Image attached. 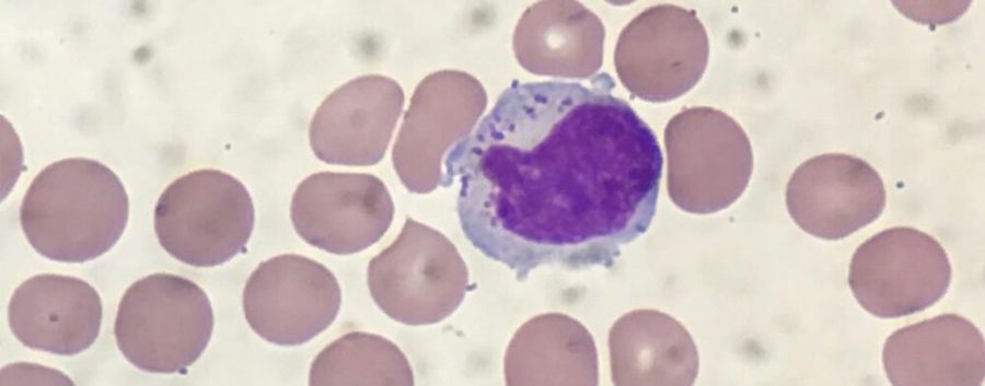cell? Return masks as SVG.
<instances>
[{"label": "cell", "mask_w": 985, "mask_h": 386, "mask_svg": "<svg viewBox=\"0 0 985 386\" xmlns=\"http://www.w3.org/2000/svg\"><path fill=\"white\" fill-rule=\"evenodd\" d=\"M97 291L71 276L40 273L23 281L8 305L13 336L25 347L58 355L89 349L101 330Z\"/></svg>", "instance_id": "obj_12"}, {"label": "cell", "mask_w": 985, "mask_h": 386, "mask_svg": "<svg viewBox=\"0 0 985 386\" xmlns=\"http://www.w3.org/2000/svg\"><path fill=\"white\" fill-rule=\"evenodd\" d=\"M297 234L335 255L375 244L389 230L394 203L384 183L368 173L318 172L297 187L290 206Z\"/></svg>", "instance_id": "obj_9"}, {"label": "cell", "mask_w": 985, "mask_h": 386, "mask_svg": "<svg viewBox=\"0 0 985 386\" xmlns=\"http://www.w3.org/2000/svg\"><path fill=\"white\" fill-rule=\"evenodd\" d=\"M882 363L895 386H980L985 376L984 337L960 315H938L891 334Z\"/></svg>", "instance_id": "obj_13"}, {"label": "cell", "mask_w": 985, "mask_h": 386, "mask_svg": "<svg viewBox=\"0 0 985 386\" xmlns=\"http://www.w3.org/2000/svg\"><path fill=\"white\" fill-rule=\"evenodd\" d=\"M129 199L105 164L68 157L43 168L28 186L20 223L31 246L50 260L80 264L107 253L123 235Z\"/></svg>", "instance_id": "obj_2"}, {"label": "cell", "mask_w": 985, "mask_h": 386, "mask_svg": "<svg viewBox=\"0 0 985 386\" xmlns=\"http://www.w3.org/2000/svg\"><path fill=\"white\" fill-rule=\"evenodd\" d=\"M255 222L253 200L232 175L212 168L188 172L160 195L153 225L162 248L194 267H215L241 254Z\"/></svg>", "instance_id": "obj_4"}, {"label": "cell", "mask_w": 985, "mask_h": 386, "mask_svg": "<svg viewBox=\"0 0 985 386\" xmlns=\"http://www.w3.org/2000/svg\"><path fill=\"white\" fill-rule=\"evenodd\" d=\"M243 312L262 339L303 344L327 329L341 304L335 276L311 258L285 254L262 261L243 290Z\"/></svg>", "instance_id": "obj_8"}, {"label": "cell", "mask_w": 985, "mask_h": 386, "mask_svg": "<svg viewBox=\"0 0 985 386\" xmlns=\"http://www.w3.org/2000/svg\"><path fill=\"white\" fill-rule=\"evenodd\" d=\"M468 281L466 264L451 241L410 218L367 270L374 303L390 318L408 326L449 317L463 302Z\"/></svg>", "instance_id": "obj_5"}, {"label": "cell", "mask_w": 985, "mask_h": 386, "mask_svg": "<svg viewBox=\"0 0 985 386\" xmlns=\"http://www.w3.org/2000/svg\"><path fill=\"white\" fill-rule=\"evenodd\" d=\"M587 332L559 314H543L525 321L507 348L503 374L507 385L553 384L568 376L570 354L592 353Z\"/></svg>", "instance_id": "obj_14"}, {"label": "cell", "mask_w": 985, "mask_h": 386, "mask_svg": "<svg viewBox=\"0 0 985 386\" xmlns=\"http://www.w3.org/2000/svg\"><path fill=\"white\" fill-rule=\"evenodd\" d=\"M404 93L393 79L361 75L332 92L309 129L314 155L327 164L368 166L387 149L403 109Z\"/></svg>", "instance_id": "obj_11"}, {"label": "cell", "mask_w": 985, "mask_h": 386, "mask_svg": "<svg viewBox=\"0 0 985 386\" xmlns=\"http://www.w3.org/2000/svg\"><path fill=\"white\" fill-rule=\"evenodd\" d=\"M206 292L182 276L157 272L130 284L118 304L114 336L124 358L149 373L184 372L213 330Z\"/></svg>", "instance_id": "obj_3"}, {"label": "cell", "mask_w": 985, "mask_h": 386, "mask_svg": "<svg viewBox=\"0 0 985 386\" xmlns=\"http://www.w3.org/2000/svg\"><path fill=\"white\" fill-rule=\"evenodd\" d=\"M614 86L514 81L443 160L465 237L519 280L612 265L653 220L662 151Z\"/></svg>", "instance_id": "obj_1"}, {"label": "cell", "mask_w": 985, "mask_h": 386, "mask_svg": "<svg viewBox=\"0 0 985 386\" xmlns=\"http://www.w3.org/2000/svg\"><path fill=\"white\" fill-rule=\"evenodd\" d=\"M73 385L62 372L35 363L18 362L1 370V386L7 385Z\"/></svg>", "instance_id": "obj_16"}, {"label": "cell", "mask_w": 985, "mask_h": 386, "mask_svg": "<svg viewBox=\"0 0 985 386\" xmlns=\"http://www.w3.org/2000/svg\"><path fill=\"white\" fill-rule=\"evenodd\" d=\"M310 385H413L414 373L402 350L389 339L363 331L343 335L321 350Z\"/></svg>", "instance_id": "obj_15"}, {"label": "cell", "mask_w": 985, "mask_h": 386, "mask_svg": "<svg viewBox=\"0 0 985 386\" xmlns=\"http://www.w3.org/2000/svg\"><path fill=\"white\" fill-rule=\"evenodd\" d=\"M951 265L941 244L919 230L896 226L865 241L854 253L848 285L858 304L880 318L922 312L948 291Z\"/></svg>", "instance_id": "obj_6"}, {"label": "cell", "mask_w": 985, "mask_h": 386, "mask_svg": "<svg viewBox=\"0 0 985 386\" xmlns=\"http://www.w3.org/2000/svg\"><path fill=\"white\" fill-rule=\"evenodd\" d=\"M487 103L482 84L460 71H438L416 87L393 147L402 184L415 194L442 185L443 160L467 136Z\"/></svg>", "instance_id": "obj_7"}, {"label": "cell", "mask_w": 985, "mask_h": 386, "mask_svg": "<svg viewBox=\"0 0 985 386\" xmlns=\"http://www.w3.org/2000/svg\"><path fill=\"white\" fill-rule=\"evenodd\" d=\"M879 173L865 160L825 153L800 164L786 190L793 221L804 232L841 239L874 222L885 208Z\"/></svg>", "instance_id": "obj_10"}]
</instances>
